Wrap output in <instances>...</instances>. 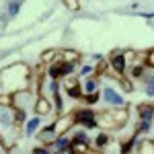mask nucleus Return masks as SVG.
Returning a JSON list of instances; mask_svg holds the SVG:
<instances>
[{"label": "nucleus", "instance_id": "nucleus-14", "mask_svg": "<svg viewBox=\"0 0 154 154\" xmlns=\"http://www.w3.org/2000/svg\"><path fill=\"white\" fill-rule=\"evenodd\" d=\"M97 84H99V82H97L95 76H88V78H84V82H80V86H82V97L97 93Z\"/></svg>", "mask_w": 154, "mask_h": 154}, {"label": "nucleus", "instance_id": "nucleus-11", "mask_svg": "<svg viewBox=\"0 0 154 154\" xmlns=\"http://www.w3.org/2000/svg\"><path fill=\"white\" fill-rule=\"evenodd\" d=\"M138 117H140V121H152L154 119V105L152 103L138 105Z\"/></svg>", "mask_w": 154, "mask_h": 154}, {"label": "nucleus", "instance_id": "nucleus-28", "mask_svg": "<svg viewBox=\"0 0 154 154\" xmlns=\"http://www.w3.org/2000/svg\"><path fill=\"white\" fill-rule=\"evenodd\" d=\"M80 76H84V78H88V76H95V66H82L80 68Z\"/></svg>", "mask_w": 154, "mask_h": 154}, {"label": "nucleus", "instance_id": "nucleus-32", "mask_svg": "<svg viewBox=\"0 0 154 154\" xmlns=\"http://www.w3.org/2000/svg\"><path fill=\"white\" fill-rule=\"evenodd\" d=\"M150 130V121H140V125L136 128V134H144Z\"/></svg>", "mask_w": 154, "mask_h": 154}, {"label": "nucleus", "instance_id": "nucleus-30", "mask_svg": "<svg viewBox=\"0 0 154 154\" xmlns=\"http://www.w3.org/2000/svg\"><path fill=\"white\" fill-rule=\"evenodd\" d=\"M119 82H121V86H123V91H125V93H131V91H134L131 80H128V78H123V76H121V78H119Z\"/></svg>", "mask_w": 154, "mask_h": 154}, {"label": "nucleus", "instance_id": "nucleus-5", "mask_svg": "<svg viewBox=\"0 0 154 154\" xmlns=\"http://www.w3.org/2000/svg\"><path fill=\"white\" fill-rule=\"evenodd\" d=\"M101 99H105V103L113 107V109H119V107H125V101H123V97L119 95L117 91H113V88H109L107 86L105 91L101 93Z\"/></svg>", "mask_w": 154, "mask_h": 154}, {"label": "nucleus", "instance_id": "nucleus-17", "mask_svg": "<svg viewBox=\"0 0 154 154\" xmlns=\"http://www.w3.org/2000/svg\"><path fill=\"white\" fill-rule=\"evenodd\" d=\"M136 150H138V154H154V142L152 140H140Z\"/></svg>", "mask_w": 154, "mask_h": 154}, {"label": "nucleus", "instance_id": "nucleus-7", "mask_svg": "<svg viewBox=\"0 0 154 154\" xmlns=\"http://www.w3.org/2000/svg\"><path fill=\"white\" fill-rule=\"evenodd\" d=\"M64 86H66V95L70 97V99H82V86H80L76 76L66 78L64 80Z\"/></svg>", "mask_w": 154, "mask_h": 154}, {"label": "nucleus", "instance_id": "nucleus-35", "mask_svg": "<svg viewBox=\"0 0 154 154\" xmlns=\"http://www.w3.org/2000/svg\"><path fill=\"white\" fill-rule=\"evenodd\" d=\"M66 6H68L70 11H78V8H80V4H78V2H66Z\"/></svg>", "mask_w": 154, "mask_h": 154}, {"label": "nucleus", "instance_id": "nucleus-27", "mask_svg": "<svg viewBox=\"0 0 154 154\" xmlns=\"http://www.w3.org/2000/svg\"><path fill=\"white\" fill-rule=\"evenodd\" d=\"M0 107H11L12 109V95H8V93H0Z\"/></svg>", "mask_w": 154, "mask_h": 154}, {"label": "nucleus", "instance_id": "nucleus-24", "mask_svg": "<svg viewBox=\"0 0 154 154\" xmlns=\"http://www.w3.org/2000/svg\"><path fill=\"white\" fill-rule=\"evenodd\" d=\"M39 125H41V117H33L31 121H27V136H33Z\"/></svg>", "mask_w": 154, "mask_h": 154}, {"label": "nucleus", "instance_id": "nucleus-34", "mask_svg": "<svg viewBox=\"0 0 154 154\" xmlns=\"http://www.w3.org/2000/svg\"><path fill=\"white\" fill-rule=\"evenodd\" d=\"M0 123H6V125H11V123H14V119H12L11 115H6V113H0Z\"/></svg>", "mask_w": 154, "mask_h": 154}, {"label": "nucleus", "instance_id": "nucleus-31", "mask_svg": "<svg viewBox=\"0 0 154 154\" xmlns=\"http://www.w3.org/2000/svg\"><path fill=\"white\" fill-rule=\"evenodd\" d=\"M146 66L148 68H154V48L146 51Z\"/></svg>", "mask_w": 154, "mask_h": 154}, {"label": "nucleus", "instance_id": "nucleus-33", "mask_svg": "<svg viewBox=\"0 0 154 154\" xmlns=\"http://www.w3.org/2000/svg\"><path fill=\"white\" fill-rule=\"evenodd\" d=\"M33 154H54V150H49L48 146H37L33 148Z\"/></svg>", "mask_w": 154, "mask_h": 154}, {"label": "nucleus", "instance_id": "nucleus-37", "mask_svg": "<svg viewBox=\"0 0 154 154\" xmlns=\"http://www.w3.org/2000/svg\"><path fill=\"white\" fill-rule=\"evenodd\" d=\"M0 144H2V142H0Z\"/></svg>", "mask_w": 154, "mask_h": 154}, {"label": "nucleus", "instance_id": "nucleus-23", "mask_svg": "<svg viewBox=\"0 0 154 154\" xmlns=\"http://www.w3.org/2000/svg\"><path fill=\"white\" fill-rule=\"evenodd\" d=\"M12 119H14V125H21L27 121V113L23 109H12Z\"/></svg>", "mask_w": 154, "mask_h": 154}, {"label": "nucleus", "instance_id": "nucleus-2", "mask_svg": "<svg viewBox=\"0 0 154 154\" xmlns=\"http://www.w3.org/2000/svg\"><path fill=\"white\" fill-rule=\"evenodd\" d=\"M109 66H111V72L121 78L123 76V72L130 68V60L125 56V51H121V49H115L113 54H111V58H109Z\"/></svg>", "mask_w": 154, "mask_h": 154}, {"label": "nucleus", "instance_id": "nucleus-10", "mask_svg": "<svg viewBox=\"0 0 154 154\" xmlns=\"http://www.w3.org/2000/svg\"><path fill=\"white\" fill-rule=\"evenodd\" d=\"M35 113L37 117H43V115H48L49 111H51V101L49 99H45V97H37L35 99Z\"/></svg>", "mask_w": 154, "mask_h": 154}, {"label": "nucleus", "instance_id": "nucleus-4", "mask_svg": "<svg viewBox=\"0 0 154 154\" xmlns=\"http://www.w3.org/2000/svg\"><path fill=\"white\" fill-rule=\"evenodd\" d=\"M74 119H76V123H80V125L88 128V130L97 128V113L93 109H88V107L76 109V111H74Z\"/></svg>", "mask_w": 154, "mask_h": 154}, {"label": "nucleus", "instance_id": "nucleus-36", "mask_svg": "<svg viewBox=\"0 0 154 154\" xmlns=\"http://www.w3.org/2000/svg\"><path fill=\"white\" fill-rule=\"evenodd\" d=\"M93 60H97V62H103V56H101V54H95V56H93Z\"/></svg>", "mask_w": 154, "mask_h": 154}, {"label": "nucleus", "instance_id": "nucleus-22", "mask_svg": "<svg viewBox=\"0 0 154 154\" xmlns=\"http://www.w3.org/2000/svg\"><path fill=\"white\" fill-rule=\"evenodd\" d=\"M21 6H23V2H19V0L8 2V4H6V14H8V17H17L19 11H21Z\"/></svg>", "mask_w": 154, "mask_h": 154}, {"label": "nucleus", "instance_id": "nucleus-19", "mask_svg": "<svg viewBox=\"0 0 154 154\" xmlns=\"http://www.w3.org/2000/svg\"><path fill=\"white\" fill-rule=\"evenodd\" d=\"M109 140H111V136H109L107 131H101V134H97V138H95V146H97V150H103L107 144H109Z\"/></svg>", "mask_w": 154, "mask_h": 154}, {"label": "nucleus", "instance_id": "nucleus-3", "mask_svg": "<svg viewBox=\"0 0 154 154\" xmlns=\"http://www.w3.org/2000/svg\"><path fill=\"white\" fill-rule=\"evenodd\" d=\"M76 123V119H74V113H62L60 117H56V121L51 123V128H54V134L56 136H66V134H70L72 125Z\"/></svg>", "mask_w": 154, "mask_h": 154}, {"label": "nucleus", "instance_id": "nucleus-15", "mask_svg": "<svg viewBox=\"0 0 154 154\" xmlns=\"http://www.w3.org/2000/svg\"><path fill=\"white\" fill-rule=\"evenodd\" d=\"M48 76L51 80H58L60 82V78H62V62H60V60L48 66Z\"/></svg>", "mask_w": 154, "mask_h": 154}, {"label": "nucleus", "instance_id": "nucleus-29", "mask_svg": "<svg viewBox=\"0 0 154 154\" xmlns=\"http://www.w3.org/2000/svg\"><path fill=\"white\" fill-rule=\"evenodd\" d=\"M54 105H56V111L62 115V109H64V105H62V95H60V93H56V95H54Z\"/></svg>", "mask_w": 154, "mask_h": 154}, {"label": "nucleus", "instance_id": "nucleus-16", "mask_svg": "<svg viewBox=\"0 0 154 154\" xmlns=\"http://www.w3.org/2000/svg\"><path fill=\"white\" fill-rule=\"evenodd\" d=\"M138 146V134H134L130 140H125V142H121V146H119V150H121V154H130L134 148Z\"/></svg>", "mask_w": 154, "mask_h": 154}, {"label": "nucleus", "instance_id": "nucleus-26", "mask_svg": "<svg viewBox=\"0 0 154 154\" xmlns=\"http://www.w3.org/2000/svg\"><path fill=\"white\" fill-rule=\"evenodd\" d=\"M72 140H74V142H84V144H91V140H88V134H86L84 130L76 131V134L72 136Z\"/></svg>", "mask_w": 154, "mask_h": 154}, {"label": "nucleus", "instance_id": "nucleus-1", "mask_svg": "<svg viewBox=\"0 0 154 154\" xmlns=\"http://www.w3.org/2000/svg\"><path fill=\"white\" fill-rule=\"evenodd\" d=\"M29 82H31V68L27 64H14L0 70V88L8 95L29 91Z\"/></svg>", "mask_w": 154, "mask_h": 154}, {"label": "nucleus", "instance_id": "nucleus-21", "mask_svg": "<svg viewBox=\"0 0 154 154\" xmlns=\"http://www.w3.org/2000/svg\"><path fill=\"white\" fill-rule=\"evenodd\" d=\"M56 58H58V56H56V49H48V51H43V54L39 56V62L49 66V64H54V62H56Z\"/></svg>", "mask_w": 154, "mask_h": 154}, {"label": "nucleus", "instance_id": "nucleus-13", "mask_svg": "<svg viewBox=\"0 0 154 154\" xmlns=\"http://www.w3.org/2000/svg\"><path fill=\"white\" fill-rule=\"evenodd\" d=\"M70 138H66V136H60V138H56V142L51 144V148H54V154H64L68 152V146H70Z\"/></svg>", "mask_w": 154, "mask_h": 154}, {"label": "nucleus", "instance_id": "nucleus-18", "mask_svg": "<svg viewBox=\"0 0 154 154\" xmlns=\"http://www.w3.org/2000/svg\"><path fill=\"white\" fill-rule=\"evenodd\" d=\"M142 80H144V84H146V95L154 97V72H150V74L146 72Z\"/></svg>", "mask_w": 154, "mask_h": 154}, {"label": "nucleus", "instance_id": "nucleus-12", "mask_svg": "<svg viewBox=\"0 0 154 154\" xmlns=\"http://www.w3.org/2000/svg\"><path fill=\"white\" fill-rule=\"evenodd\" d=\"M80 51H74V49H64L62 54H60V62H66V64H74V66H78V62H80Z\"/></svg>", "mask_w": 154, "mask_h": 154}, {"label": "nucleus", "instance_id": "nucleus-6", "mask_svg": "<svg viewBox=\"0 0 154 154\" xmlns=\"http://www.w3.org/2000/svg\"><path fill=\"white\" fill-rule=\"evenodd\" d=\"M97 128H101L103 131L117 130V123H115V119L111 117L109 109H107V111H103V113H97Z\"/></svg>", "mask_w": 154, "mask_h": 154}, {"label": "nucleus", "instance_id": "nucleus-20", "mask_svg": "<svg viewBox=\"0 0 154 154\" xmlns=\"http://www.w3.org/2000/svg\"><path fill=\"white\" fill-rule=\"evenodd\" d=\"M131 70H130V74H131V78H144V74H146V64H134V66H130Z\"/></svg>", "mask_w": 154, "mask_h": 154}, {"label": "nucleus", "instance_id": "nucleus-9", "mask_svg": "<svg viewBox=\"0 0 154 154\" xmlns=\"http://www.w3.org/2000/svg\"><path fill=\"white\" fill-rule=\"evenodd\" d=\"M109 113H111V117L115 119L117 128H123V125L128 123V119H130V111H128V107H119V109H109Z\"/></svg>", "mask_w": 154, "mask_h": 154}, {"label": "nucleus", "instance_id": "nucleus-8", "mask_svg": "<svg viewBox=\"0 0 154 154\" xmlns=\"http://www.w3.org/2000/svg\"><path fill=\"white\" fill-rule=\"evenodd\" d=\"M29 101H33L31 91H19V93L12 95V109H23L25 111V107H27Z\"/></svg>", "mask_w": 154, "mask_h": 154}, {"label": "nucleus", "instance_id": "nucleus-25", "mask_svg": "<svg viewBox=\"0 0 154 154\" xmlns=\"http://www.w3.org/2000/svg\"><path fill=\"white\" fill-rule=\"evenodd\" d=\"M99 99H101V93L97 91V93H93V95H86V97H82V101H84V105L86 107H93V105H97L99 103Z\"/></svg>", "mask_w": 154, "mask_h": 154}]
</instances>
